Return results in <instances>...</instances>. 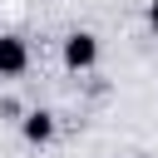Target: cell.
Segmentation results:
<instances>
[{
  "label": "cell",
  "mask_w": 158,
  "mask_h": 158,
  "mask_svg": "<svg viewBox=\"0 0 158 158\" xmlns=\"http://www.w3.org/2000/svg\"><path fill=\"white\" fill-rule=\"evenodd\" d=\"M99 64V40L89 35V30H74L69 40H64V69L69 74H84V69H94Z\"/></svg>",
  "instance_id": "obj_1"
},
{
  "label": "cell",
  "mask_w": 158,
  "mask_h": 158,
  "mask_svg": "<svg viewBox=\"0 0 158 158\" xmlns=\"http://www.w3.org/2000/svg\"><path fill=\"white\" fill-rule=\"evenodd\" d=\"M30 69V44L20 35H0V79H20Z\"/></svg>",
  "instance_id": "obj_2"
},
{
  "label": "cell",
  "mask_w": 158,
  "mask_h": 158,
  "mask_svg": "<svg viewBox=\"0 0 158 158\" xmlns=\"http://www.w3.org/2000/svg\"><path fill=\"white\" fill-rule=\"evenodd\" d=\"M20 133H25V143H35V148L49 143V138H54V114H49V109H30V114L20 118Z\"/></svg>",
  "instance_id": "obj_3"
},
{
  "label": "cell",
  "mask_w": 158,
  "mask_h": 158,
  "mask_svg": "<svg viewBox=\"0 0 158 158\" xmlns=\"http://www.w3.org/2000/svg\"><path fill=\"white\" fill-rule=\"evenodd\" d=\"M148 25H153V30H158V0H153V5H148Z\"/></svg>",
  "instance_id": "obj_4"
}]
</instances>
